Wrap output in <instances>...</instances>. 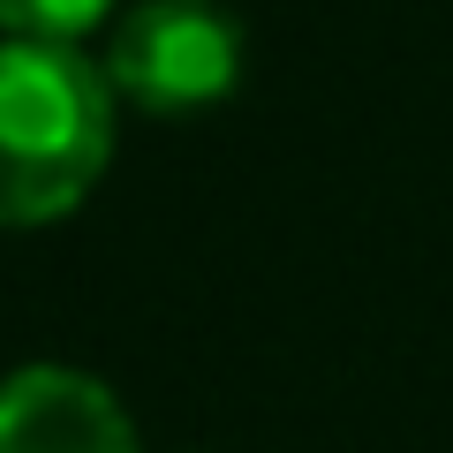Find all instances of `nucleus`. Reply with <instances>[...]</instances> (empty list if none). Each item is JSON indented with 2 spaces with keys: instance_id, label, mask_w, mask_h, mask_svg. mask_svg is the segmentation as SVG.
Instances as JSON below:
<instances>
[{
  "instance_id": "f257e3e1",
  "label": "nucleus",
  "mask_w": 453,
  "mask_h": 453,
  "mask_svg": "<svg viewBox=\"0 0 453 453\" xmlns=\"http://www.w3.org/2000/svg\"><path fill=\"white\" fill-rule=\"evenodd\" d=\"M113 159V83L83 46L0 38V226H53Z\"/></svg>"
},
{
  "instance_id": "f03ea898",
  "label": "nucleus",
  "mask_w": 453,
  "mask_h": 453,
  "mask_svg": "<svg viewBox=\"0 0 453 453\" xmlns=\"http://www.w3.org/2000/svg\"><path fill=\"white\" fill-rule=\"evenodd\" d=\"M98 68L136 113H204L242 83V23L219 0H136L113 16Z\"/></svg>"
},
{
  "instance_id": "7ed1b4c3",
  "label": "nucleus",
  "mask_w": 453,
  "mask_h": 453,
  "mask_svg": "<svg viewBox=\"0 0 453 453\" xmlns=\"http://www.w3.org/2000/svg\"><path fill=\"white\" fill-rule=\"evenodd\" d=\"M0 453H144L129 408L91 371L23 363L0 378Z\"/></svg>"
},
{
  "instance_id": "20e7f679",
  "label": "nucleus",
  "mask_w": 453,
  "mask_h": 453,
  "mask_svg": "<svg viewBox=\"0 0 453 453\" xmlns=\"http://www.w3.org/2000/svg\"><path fill=\"white\" fill-rule=\"evenodd\" d=\"M113 23V0H0L8 38H46V46H83Z\"/></svg>"
}]
</instances>
